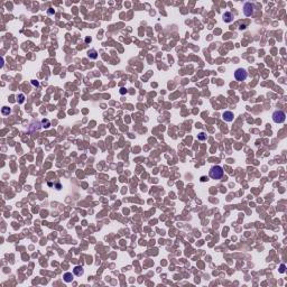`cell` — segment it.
Masks as SVG:
<instances>
[{
  "label": "cell",
  "instance_id": "cell-1",
  "mask_svg": "<svg viewBox=\"0 0 287 287\" xmlns=\"http://www.w3.org/2000/svg\"><path fill=\"white\" fill-rule=\"evenodd\" d=\"M209 175L212 180H220V178H222V176H223V168L219 165L213 166V167L210 169Z\"/></svg>",
  "mask_w": 287,
  "mask_h": 287
},
{
  "label": "cell",
  "instance_id": "cell-2",
  "mask_svg": "<svg viewBox=\"0 0 287 287\" xmlns=\"http://www.w3.org/2000/svg\"><path fill=\"white\" fill-rule=\"evenodd\" d=\"M286 119V113L282 110H276L274 113H272V120L276 123H283Z\"/></svg>",
  "mask_w": 287,
  "mask_h": 287
},
{
  "label": "cell",
  "instance_id": "cell-3",
  "mask_svg": "<svg viewBox=\"0 0 287 287\" xmlns=\"http://www.w3.org/2000/svg\"><path fill=\"white\" fill-rule=\"evenodd\" d=\"M234 78L237 81H245L248 78V72L245 68H238L234 72Z\"/></svg>",
  "mask_w": 287,
  "mask_h": 287
},
{
  "label": "cell",
  "instance_id": "cell-4",
  "mask_svg": "<svg viewBox=\"0 0 287 287\" xmlns=\"http://www.w3.org/2000/svg\"><path fill=\"white\" fill-rule=\"evenodd\" d=\"M253 11H255V5L251 2H246L243 5V14L247 17H250L253 15Z\"/></svg>",
  "mask_w": 287,
  "mask_h": 287
},
{
  "label": "cell",
  "instance_id": "cell-5",
  "mask_svg": "<svg viewBox=\"0 0 287 287\" xmlns=\"http://www.w3.org/2000/svg\"><path fill=\"white\" fill-rule=\"evenodd\" d=\"M222 118H223V120H226V121L231 122V121H233L234 116L231 111H224L223 114H222Z\"/></svg>",
  "mask_w": 287,
  "mask_h": 287
},
{
  "label": "cell",
  "instance_id": "cell-6",
  "mask_svg": "<svg viewBox=\"0 0 287 287\" xmlns=\"http://www.w3.org/2000/svg\"><path fill=\"white\" fill-rule=\"evenodd\" d=\"M222 18H223L224 22H231L232 20H233V14H232L231 11H226L223 14Z\"/></svg>",
  "mask_w": 287,
  "mask_h": 287
},
{
  "label": "cell",
  "instance_id": "cell-7",
  "mask_svg": "<svg viewBox=\"0 0 287 287\" xmlns=\"http://www.w3.org/2000/svg\"><path fill=\"white\" fill-rule=\"evenodd\" d=\"M73 272L75 276H82L84 274V269H83L82 266H75L73 269Z\"/></svg>",
  "mask_w": 287,
  "mask_h": 287
},
{
  "label": "cell",
  "instance_id": "cell-8",
  "mask_svg": "<svg viewBox=\"0 0 287 287\" xmlns=\"http://www.w3.org/2000/svg\"><path fill=\"white\" fill-rule=\"evenodd\" d=\"M64 280H65L66 283H70L73 280V275H72V272H65V275H64Z\"/></svg>",
  "mask_w": 287,
  "mask_h": 287
},
{
  "label": "cell",
  "instance_id": "cell-9",
  "mask_svg": "<svg viewBox=\"0 0 287 287\" xmlns=\"http://www.w3.org/2000/svg\"><path fill=\"white\" fill-rule=\"evenodd\" d=\"M88 55H89V57H91V59H97V57H98L95 49H91V51H89L88 52Z\"/></svg>",
  "mask_w": 287,
  "mask_h": 287
},
{
  "label": "cell",
  "instance_id": "cell-10",
  "mask_svg": "<svg viewBox=\"0 0 287 287\" xmlns=\"http://www.w3.org/2000/svg\"><path fill=\"white\" fill-rule=\"evenodd\" d=\"M197 139H199V140H202V141L205 140V139H206V135H205L204 132H200V134L197 135Z\"/></svg>",
  "mask_w": 287,
  "mask_h": 287
},
{
  "label": "cell",
  "instance_id": "cell-11",
  "mask_svg": "<svg viewBox=\"0 0 287 287\" xmlns=\"http://www.w3.org/2000/svg\"><path fill=\"white\" fill-rule=\"evenodd\" d=\"M10 113V109L7 107H3L2 108V114H5V116H7V114Z\"/></svg>",
  "mask_w": 287,
  "mask_h": 287
},
{
  "label": "cell",
  "instance_id": "cell-12",
  "mask_svg": "<svg viewBox=\"0 0 287 287\" xmlns=\"http://www.w3.org/2000/svg\"><path fill=\"white\" fill-rule=\"evenodd\" d=\"M24 101H25L24 94H19V103H24Z\"/></svg>",
  "mask_w": 287,
  "mask_h": 287
},
{
  "label": "cell",
  "instance_id": "cell-13",
  "mask_svg": "<svg viewBox=\"0 0 287 287\" xmlns=\"http://www.w3.org/2000/svg\"><path fill=\"white\" fill-rule=\"evenodd\" d=\"M280 272H285V265H280V269H279Z\"/></svg>",
  "mask_w": 287,
  "mask_h": 287
},
{
  "label": "cell",
  "instance_id": "cell-14",
  "mask_svg": "<svg viewBox=\"0 0 287 287\" xmlns=\"http://www.w3.org/2000/svg\"><path fill=\"white\" fill-rule=\"evenodd\" d=\"M239 29H240V30L246 29V25H240V26H239Z\"/></svg>",
  "mask_w": 287,
  "mask_h": 287
},
{
  "label": "cell",
  "instance_id": "cell-15",
  "mask_svg": "<svg viewBox=\"0 0 287 287\" xmlns=\"http://www.w3.org/2000/svg\"><path fill=\"white\" fill-rule=\"evenodd\" d=\"M120 92H121L122 94H123L124 92H127V90H126V89H121V91H120Z\"/></svg>",
  "mask_w": 287,
  "mask_h": 287
}]
</instances>
